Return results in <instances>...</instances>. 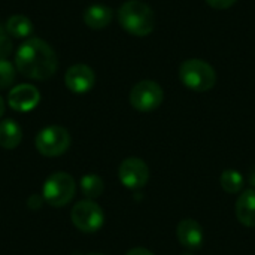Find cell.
Masks as SVG:
<instances>
[{"mask_svg":"<svg viewBox=\"0 0 255 255\" xmlns=\"http://www.w3.org/2000/svg\"><path fill=\"white\" fill-rule=\"evenodd\" d=\"M58 67L54 49L39 37L27 39L15 54V69L28 79H49Z\"/></svg>","mask_w":255,"mask_h":255,"instance_id":"6da1fadb","label":"cell"},{"mask_svg":"<svg viewBox=\"0 0 255 255\" xmlns=\"http://www.w3.org/2000/svg\"><path fill=\"white\" fill-rule=\"evenodd\" d=\"M120 25L131 36L143 37L154 31L155 15L149 4L140 0H128L118 9Z\"/></svg>","mask_w":255,"mask_h":255,"instance_id":"7a4b0ae2","label":"cell"},{"mask_svg":"<svg viewBox=\"0 0 255 255\" xmlns=\"http://www.w3.org/2000/svg\"><path fill=\"white\" fill-rule=\"evenodd\" d=\"M179 79L187 88L197 93H205L214 88L217 82V72L209 63L200 58H190L181 64Z\"/></svg>","mask_w":255,"mask_h":255,"instance_id":"3957f363","label":"cell"},{"mask_svg":"<svg viewBox=\"0 0 255 255\" xmlns=\"http://www.w3.org/2000/svg\"><path fill=\"white\" fill-rule=\"evenodd\" d=\"M75 191V179L66 172H55L45 181L42 188V197L49 206L63 208L73 199Z\"/></svg>","mask_w":255,"mask_h":255,"instance_id":"277c9868","label":"cell"},{"mask_svg":"<svg viewBox=\"0 0 255 255\" xmlns=\"http://www.w3.org/2000/svg\"><path fill=\"white\" fill-rule=\"evenodd\" d=\"M70 134L61 126H49L42 128L34 140L36 149L45 157H57L64 154L70 146Z\"/></svg>","mask_w":255,"mask_h":255,"instance_id":"5b68a950","label":"cell"},{"mask_svg":"<svg viewBox=\"0 0 255 255\" xmlns=\"http://www.w3.org/2000/svg\"><path fill=\"white\" fill-rule=\"evenodd\" d=\"M70 218L73 226L82 233H96L103 227L105 223V214L102 208L90 199L78 202L72 208Z\"/></svg>","mask_w":255,"mask_h":255,"instance_id":"8992f818","label":"cell"},{"mask_svg":"<svg viewBox=\"0 0 255 255\" xmlns=\"http://www.w3.org/2000/svg\"><path fill=\"white\" fill-rule=\"evenodd\" d=\"M164 91L155 81L145 79L137 82L130 91V103L139 112H152L163 103Z\"/></svg>","mask_w":255,"mask_h":255,"instance_id":"52a82bcc","label":"cell"},{"mask_svg":"<svg viewBox=\"0 0 255 255\" xmlns=\"http://www.w3.org/2000/svg\"><path fill=\"white\" fill-rule=\"evenodd\" d=\"M118 176L121 184L130 190L143 188L149 179V169L148 164L139 157H128L126 158L118 169Z\"/></svg>","mask_w":255,"mask_h":255,"instance_id":"ba28073f","label":"cell"},{"mask_svg":"<svg viewBox=\"0 0 255 255\" xmlns=\"http://www.w3.org/2000/svg\"><path fill=\"white\" fill-rule=\"evenodd\" d=\"M96 82L94 70L87 64H73L67 69L64 75L66 87L75 94H85L88 93Z\"/></svg>","mask_w":255,"mask_h":255,"instance_id":"9c48e42d","label":"cell"},{"mask_svg":"<svg viewBox=\"0 0 255 255\" xmlns=\"http://www.w3.org/2000/svg\"><path fill=\"white\" fill-rule=\"evenodd\" d=\"M40 102V93L34 85L21 84L10 90L7 94L9 106L16 112H30Z\"/></svg>","mask_w":255,"mask_h":255,"instance_id":"30bf717a","label":"cell"},{"mask_svg":"<svg viewBox=\"0 0 255 255\" xmlns=\"http://www.w3.org/2000/svg\"><path fill=\"white\" fill-rule=\"evenodd\" d=\"M176 235H178L181 245L188 250H199L205 241V233H203L202 226L193 218L182 220L178 224Z\"/></svg>","mask_w":255,"mask_h":255,"instance_id":"8fae6325","label":"cell"},{"mask_svg":"<svg viewBox=\"0 0 255 255\" xmlns=\"http://www.w3.org/2000/svg\"><path fill=\"white\" fill-rule=\"evenodd\" d=\"M114 12L109 6L105 4H91L84 12V22L93 30H102L108 27L112 21Z\"/></svg>","mask_w":255,"mask_h":255,"instance_id":"7c38bea8","label":"cell"},{"mask_svg":"<svg viewBox=\"0 0 255 255\" xmlns=\"http://www.w3.org/2000/svg\"><path fill=\"white\" fill-rule=\"evenodd\" d=\"M236 217L245 227H255V190H245L236 202Z\"/></svg>","mask_w":255,"mask_h":255,"instance_id":"4fadbf2b","label":"cell"},{"mask_svg":"<svg viewBox=\"0 0 255 255\" xmlns=\"http://www.w3.org/2000/svg\"><path fill=\"white\" fill-rule=\"evenodd\" d=\"M22 140V130L13 120L0 123V146L4 149H15Z\"/></svg>","mask_w":255,"mask_h":255,"instance_id":"5bb4252c","label":"cell"},{"mask_svg":"<svg viewBox=\"0 0 255 255\" xmlns=\"http://www.w3.org/2000/svg\"><path fill=\"white\" fill-rule=\"evenodd\" d=\"M33 30V22L25 15H12L6 21V33L13 37H28Z\"/></svg>","mask_w":255,"mask_h":255,"instance_id":"9a60e30c","label":"cell"},{"mask_svg":"<svg viewBox=\"0 0 255 255\" xmlns=\"http://www.w3.org/2000/svg\"><path fill=\"white\" fill-rule=\"evenodd\" d=\"M220 185L226 193L238 194L244 188V176L241 172H238L235 169H227L220 176Z\"/></svg>","mask_w":255,"mask_h":255,"instance_id":"2e32d148","label":"cell"},{"mask_svg":"<svg viewBox=\"0 0 255 255\" xmlns=\"http://www.w3.org/2000/svg\"><path fill=\"white\" fill-rule=\"evenodd\" d=\"M81 191L87 199H97L105 191V184L97 175H85L81 178Z\"/></svg>","mask_w":255,"mask_h":255,"instance_id":"e0dca14e","label":"cell"},{"mask_svg":"<svg viewBox=\"0 0 255 255\" xmlns=\"http://www.w3.org/2000/svg\"><path fill=\"white\" fill-rule=\"evenodd\" d=\"M15 81V67L6 58H0V90L9 88Z\"/></svg>","mask_w":255,"mask_h":255,"instance_id":"ac0fdd59","label":"cell"},{"mask_svg":"<svg viewBox=\"0 0 255 255\" xmlns=\"http://www.w3.org/2000/svg\"><path fill=\"white\" fill-rule=\"evenodd\" d=\"M12 52V42L7 37V33H0V58H6Z\"/></svg>","mask_w":255,"mask_h":255,"instance_id":"d6986e66","label":"cell"},{"mask_svg":"<svg viewBox=\"0 0 255 255\" xmlns=\"http://www.w3.org/2000/svg\"><path fill=\"white\" fill-rule=\"evenodd\" d=\"M211 7L214 9H218V10H224V9H229L232 7L238 0H205Z\"/></svg>","mask_w":255,"mask_h":255,"instance_id":"ffe728a7","label":"cell"},{"mask_svg":"<svg viewBox=\"0 0 255 255\" xmlns=\"http://www.w3.org/2000/svg\"><path fill=\"white\" fill-rule=\"evenodd\" d=\"M43 197L42 196H37V194H33V196H30L28 197V200H27V205H28V208L30 209H40L42 208V205H43Z\"/></svg>","mask_w":255,"mask_h":255,"instance_id":"44dd1931","label":"cell"},{"mask_svg":"<svg viewBox=\"0 0 255 255\" xmlns=\"http://www.w3.org/2000/svg\"><path fill=\"white\" fill-rule=\"evenodd\" d=\"M126 255H154L149 250H146V248H134V250H131V251H128Z\"/></svg>","mask_w":255,"mask_h":255,"instance_id":"7402d4cb","label":"cell"},{"mask_svg":"<svg viewBox=\"0 0 255 255\" xmlns=\"http://www.w3.org/2000/svg\"><path fill=\"white\" fill-rule=\"evenodd\" d=\"M250 184L255 187V167L251 170V173H250Z\"/></svg>","mask_w":255,"mask_h":255,"instance_id":"603a6c76","label":"cell"},{"mask_svg":"<svg viewBox=\"0 0 255 255\" xmlns=\"http://www.w3.org/2000/svg\"><path fill=\"white\" fill-rule=\"evenodd\" d=\"M3 114H4V102H3V99L0 97V118L3 117Z\"/></svg>","mask_w":255,"mask_h":255,"instance_id":"cb8c5ba5","label":"cell"},{"mask_svg":"<svg viewBox=\"0 0 255 255\" xmlns=\"http://www.w3.org/2000/svg\"><path fill=\"white\" fill-rule=\"evenodd\" d=\"M87 255H103V254H87Z\"/></svg>","mask_w":255,"mask_h":255,"instance_id":"d4e9b609","label":"cell"},{"mask_svg":"<svg viewBox=\"0 0 255 255\" xmlns=\"http://www.w3.org/2000/svg\"><path fill=\"white\" fill-rule=\"evenodd\" d=\"M182 255H193V254H182Z\"/></svg>","mask_w":255,"mask_h":255,"instance_id":"484cf974","label":"cell"}]
</instances>
